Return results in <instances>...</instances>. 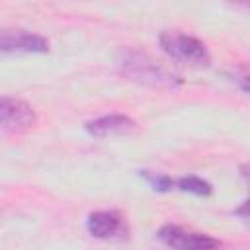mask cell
<instances>
[{
	"label": "cell",
	"mask_w": 250,
	"mask_h": 250,
	"mask_svg": "<svg viewBox=\"0 0 250 250\" xmlns=\"http://www.w3.org/2000/svg\"><path fill=\"white\" fill-rule=\"evenodd\" d=\"M117 68L125 78L150 88H176L182 84L178 74L170 72L150 55L137 49H121L117 55Z\"/></svg>",
	"instance_id": "cell-1"
},
{
	"label": "cell",
	"mask_w": 250,
	"mask_h": 250,
	"mask_svg": "<svg viewBox=\"0 0 250 250\" xmlns=\"http://www.w3.org/2000/svg\"><path fill=\"white\" fill-rule=\"evenodd\" d=\"M162 51L188 66H195V68H207L211 64V55L205 47L203 41H199L193 35L182 33L178 29H164L158 37Z\"/></svg>",
	"instance_id": "cell-2"
},
{
	"label": "cell",
	"mask_w": 250,
	"mask_h": 250,
	"mask_svg": "<svg viewBox=\"0 0 250 250\" xmlns=\"http://www.w3.org/2000/svg\"><path fill=\"white\" fill-rule=\"evenodd\" d=\"M158 240L172 250H217L221 240L211 234L184 229L180 225H164L156 232Z\"/></svg>",
	"instance_id": "cell-3"
},
{
	"label": "cell",
	"mask_w": 250,
	"mask_h": 250,
	"mask_svg": "<svg viewBox=\"0 0 250 250\" xmlns=\"http://www.w3.org/2000/svg\"><path fill=\"white\" fill-rule=\"evenodd\" d=\"M37 121V113L35 109L18 98H10V96H2L0 100V125L4 133L10 135H18L23 133L27 129H31Z\"/></svg>",
	"instance_id": "cell-4"
},
{
	"label": "cell",
	"mask_w": 250,
	"mask_h": 250,
	"mask_svg": "<svg viewBox=\"0 0 250 250\" xmlns=\"http://www.w3.org/2000/svg\"><path fill=\"white\" fill-rule=\"evenodd\" d=\"M86 229L94 238L102 240H123L129 234L125 217L119 211H94L88 215Z\"/></svg>",
	"instance_id": "cell-5"
},
{
	"label": "cell",
	"mask_w": 250,
	"mask_h": 250,
	"mask_svg": "<svg viewBox=\"0 0 250 250\" xmlns=\"http://www.w3.org/2000/svg\"><path fill=\"white\" fill-rule=\"evenodd\" d=\"M0 51L2 53H47L49 41L25 29H2Z\"/></svg>",
	"instance_id": "cell-6"
},
{
	"label": "cell",
	"mask_w": 250,
	"mask_h": 250,
	"mask_svg": "<svg viewBox=\"0 0 250 250\" xmlns=\"http://www.w3.org/2000/svg\"><path fill=\"white\" fill-rule=\"evenodd\" d=\"M84 129L90 137H98V139L117 137V135L131 133L135 129V121L123 113H109V115H102V117H96L92 121H86Z\"/></svg>",
	"instance_id": "cell-7"
},
{
	"label": "cell",
	"mask_w": 250,
	"mask_h": 250,
	"mask_svg": "<svg viewBox=\"0 0 250 250\" xmlns=\"http://www.w3.org/2000/svg\"><path fill=\"white\" fill-rule=\"evenodd\" d=\"M176 189H182V191H188V193H193V195H211L213 186L203 178L184 176V178L176 180Z\"/></svg>",
	"instance_id": "cell-8"
},
{
	"label": "cell",
	"mask_w": 250,
	"mask_h": 250,
	"mask_svg": "<svg viewBox=\"0 0 250 250\" xmlns=\"http://www.w3.org/2000/svg\"><path fill=\"white\" fill-rule=\"evenodd\" d=\"M150 186L152 189L156 191H170V189H176V180L166 176V174H154V172H148V170H141L139 172Z\"/></svg>",
	"instance_id": "cell-9"
},
{
	"label": "cell",
	"mask_w": 250,
	"mask_h": 250,
	"mask_svg": "<svg viewBox=\"0 0 250 250\" xmlns=\"http://www.w3.org/2000/svg\"><path fill=\"white\" fill-rule=\"evenodd\" d=\"M229 78L246 94H250V66L246 64H236L229 70Z\"/></svg>",
	"instance_id": "cell-10"
},
{
	"label": "cell",
	"mask_w": 250,
	"mask_h": 250,
	"mask_svg": "<svg viewBox=\"0 0 250 250\" xmlns=\"http://www.w3.org/2000/svg\"><path fill=\"white\" fill-rule=\"evenodd\" d=\"M234 215H236V217H240L246 225H250V197H248L240 207H236V209H234Z\"/></svg>",
	"instance_id": "cell-11"
},
{
	"label": "cell",
	"mask_w": 250,
	"mask_h": 250,
	"mask_svg": "<svg viewBox=\"0 0 250 250\" xmlns=\"http://www.w3.org/2000/svg\"><path fill=\"white\" fill-rule=\"evenodd\" d=\"M240 176H242V180L246 182V186L250 188V164H244V166L240 168Z\"/></svg>",
	"instance_id": "cell-12"
},
{
	"label": "cell",
	"mask_w": 250,
	"mask_h": 250,
	"mask_svg": "<svg viewBox=\"0 0 250 250\" xmlns=\"http://www.w3.org/2000/svg\"><path fill=\"white\" fill-rule=\"evenodd\" d=\"M246 6H248V8H250V2H248V4H246Z\"/></svg>",
	"instance_id": "cell-13"
}]
</instances>
